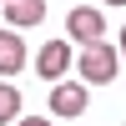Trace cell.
Wrapping results in <instances>:
<instances>
[{"label": "cell", "instance_id": "cell-1", "mask_svg": "<svg viewBox=\"0 0 126 126\" xmlns=\"http://www.w3.org/2000/svg\"><path fill=\"white\" fill-rule=\"evenodd\" d=\"M76 71H81V81L106 86V81H116V71H121V50L106 46V40H96V46H86V50L76 56Z\"/></svg>", "mask_w": 126, "mask_h": 126}, {"label": "cell", "instance_id": "cell-2", "mask_svg": "<svg viewBox=\"0 0 126 126\" xmlns=\"http://www.w3.org/2000/svg\"><path fill=\"white\" fill-rule=\"evenodd\" d=\"M66 35L81 40V46H96V40L106 35V15H101L96 5H76V10L66 15Z\"/></svg>", "mask_w": 126, "mask_h": 126}, {"label": "cell", "instance_id": "cell-3", "mask_svg": "<svg viewBox=\"0 0 126 126\" xmlns=\"http://www.w3.org/2000/svg\"><path fill=\"white\" fill-rule=\"evenodd\" d=\"M71 61H76L71 40H46L40 56H35V71H40V81H61V76L71 71Z\"/></svg>", "mask_w": 126, "mask_h": 126}, {"label": "cell", "instance_id": "cell-4", "mask_svg": "<svg viewBox=\"0 0 126 126\" xmlns=\"http://www.w3.org/2000/svg\"><path fill=\"white\" fill-rule=\"evenodd\" d=\"M81 111H86V86H81V81H56V86H50V116L71 121V116H81Z\"/></svg>", "mask_w": 126, "mask_h": 126}, {"label": "cell", "instance_id": "cell-5", "mask_svg": "<svg viewBox=\"0 0 126 126\" xmlns=\"http://www.w3.org/2000/svg\"><path fill=\"white\" fill-rule=\"evenodd\" d=\"M25 71V40H20V30H10V25H0V76H20Z\"/></svg>", "mask_w": 126, "mask_h": 126}, {"label": "cell", "instance_id": "cell-6", "mask_svg": "<svg viewBox=\"0 0 126 126\" xmlns=\"http://www.w3.org/2000/svg\"><path fill=\"white\" fill-rule=\"evenodd\" d=\"M46 20V0H5V25L10 30H30Z\"/></svg>", "mask_w": 126, "mask_h": 126}, {"label": "cell", "instance_id": "cell-7", "mask_svg": "<svg viewBox=\"0 0 126 126\" xmlns=\"http://www.w3.org/2000/svg\"><path fill=\"white\" fill-rule=\"evenodd\" d=\"M20 121V91L15 81H0V126H15Z\"/></svg>", "mask_w": 126, "mask_h": 126}, {"label": "cell", "instance_id": "cell-8", "mask_svg": "<svg viewBox=\"0 0 126 126\" xmlns=\"http://www.w3.org/2000/svg\"><path fill=\"white\" fill-rule=\"evenodd\" d=\"M15 126H56V121H50V116H20Z\"/></svg>", "mask_w": 126, "mask_h": 126}, {"label": "cell", "instance_id": "cell-9", "mask_svg": "<svg viewBox=\"0 0 126 126\" xmlns=\"http://www.w3.org/2000/svg\"><path fill=\"white\" fill-rule=\"evenodd\" d=\"M121 66H126V25H121Z\"/></svg>", "mask_w": 126, "mask_h": 126}, {"label": "cell", "instance_id": "cell-10", "mask_svg": "<svg viewBox=\"0 0 126 126\" xmlns=\"http://www.w3.org/2000/svg\"><path fill=\"white\" fill-rule=\"evenodd\" d=\"M106 5H126V0H106Z\"/></svg>", "mask_w": 126, "mask_h": 126}, {"label": "cell", "instance_id": "cell-11", "mask_svg": "<svg viewBox=\"0 0 126 126\" xmlns=\"http://www.w3.org/2000/svg\"><path fill=\"white\" fill-rule=\"evenodd\" d=\"M0 5H5V0H0Z\"/></svg>", "mask_w": 126, "mask_h": 126}]
</instances>
